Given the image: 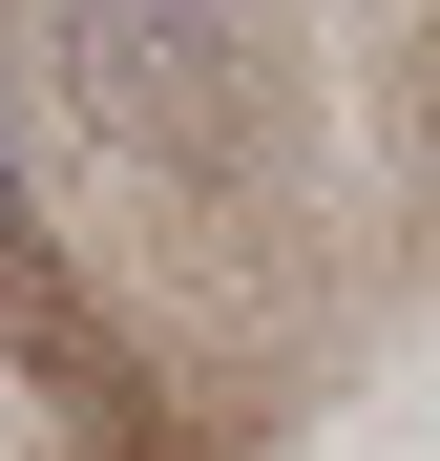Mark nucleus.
<instances>
[{"mask_svg":"<svg viewBox=\"0 0 440 461\" xmlns=\"http://www.w3.org/2000/svg\"><path fill=\"white\" fill-rule=\"evenodd\" d=\"M63 85L126 147H231V0H63Z\"/></svg>","mask_w":440,"mask_h":461,"instance_id":"obj_1","label":"nucleus"}]
</instances>
